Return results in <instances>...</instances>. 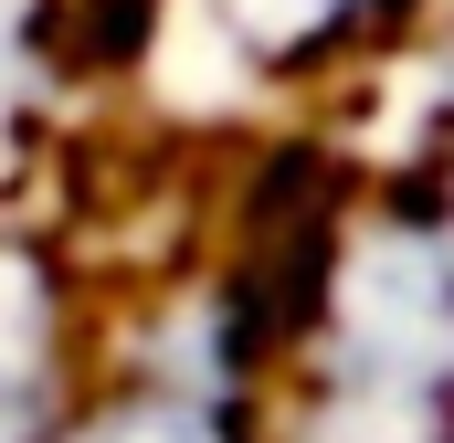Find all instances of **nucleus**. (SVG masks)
<instances>
[{
    "mask_svg": "<svg viewBox=\"0 0 454 443\" xmlns=\"http://www.w3.org/2000/svg\"><path fill=\"white\" fill-rule=\"evenodd\" d=\"M74 423L64 412V317H53V285L0 253V443H53Z\"/></svg>",
    "mask_w": 454,
    "mask_h": 443,
    "instance_id": "obj_1",
    "label": "nucleus"
},
{
    "mask_svg": "<svg viewBox=\"0 0 454 443\" xmlns=\"http://www.w3.org/2000/svg\"><path fill=\"white\" fill-rule=\"evenodd\" d=\"M53 443H243L232 369H148V380L106 391L85 423H64Z\"/></svg>",
    "mask_w": 454,
    "mask_h": 443,
    "instance_id": "obj_2",
    "label": "nucleus"
},
{
    "mask_svg": "<svg viewBox=\"0 0 454 443\" xmlns=\"http://www.w3.org/2000/svg\"><path fill=\"white\" fill-rule=\"evenodd\" d=\"M370 0H223L232 43H254L264 64H296V53H317L328 32H348Z\"/></svg>",
    "mask_w": 454,
    "mask_h": 443,
    "instance_id": "obj_3",
    "label": "nucleus"
}]
</instances>
